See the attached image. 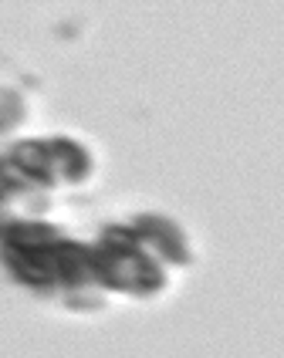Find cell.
Instances as JSON below:
<instances>
[{
    "instance_id": "obj_3",
    "label": "cell",
    "mask_w": 284,
    "mask_h": 358,
    "mask_svg": "<svg viewBox=\"0 0 284 358\" xmlns=\"http://www.w3.org/2000/svg\"><path fill=\"white\" fill-rule=\"evenodd\" d=\"M7 159L31 182L44 186H78L92 173V152L68 136L20 139L7 149Z\"/></svg>"
},
{
    "instance_id": "obj_5",
    "label": "cell",
    "mask_w": 284,
    "mask_h": 358,
    "mask_svg": "<svg viewBox=\"0 0 284 358\" xmlns=\"http://www.w3.org/2000/svg\"><path fill=\"white\" fill-rule=\"evenodd\" d=\"M24 119H27V105H24V99H20L14 88L0 85V136L10 132V129H17Z\"/></svg>"
},
{
    "instance_id": "obj_1",
    "label": "cell",
    "mask_w": 284,
    "mask_h": 358,
    "mask_svg": "<svg viewBox=\"0 0 284 358\" xmlns=\"http://www.w3.org/2000/svg\"><path fill=\"white\" fill-rule=\"evenodd\" d=\"M0 264L34 291H85L95 284L88 243L64 237L41 220L17 217L0 230Z\"/></svg>"
},
{
    "instance_id": "obj_2",
    "label": "cell",
    "mask_w": 284,
    "mask_h": 358,
    "mask_svg": "<svg viewBox=\"0 0 284 358\" xmlns=\"http://www.w3.org/2000/svg\"><path fill=\"white\" fill-rule=\"evenodd\" d=\"M88 254L95 284L108 291L149 298L166 287V271L159 257L132 234V227H105L101 237L88 243Z\"/></svg>"
},
{
    "instance_id": "obj_4",
    "label": "cell",
    "mask_w": 284,
    "mask_h": 358,
    "mask_svg": "<svg viewBox=\"0 0 284 358\" xmlns=\"http://www.w3.org/2000/svg\"><path fill=\"white\" fill-rule=\"evenodd\" d=\"M132 234L156 254L159 260H169V264H190L193 254H190V243H186V234L180 230V223L169 217H162V213H139V217H132Z\"/></svg>"
}]
</instances>
